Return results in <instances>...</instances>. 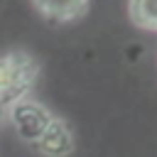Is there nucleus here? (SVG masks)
Masks as SVG:
<instances>
[{
	"mask_svg": "<svg viewBox=\"0 0 157 157\" xmlns=\"http://www.w3.org/2000/svg\"><path fill=\"white\" fill-rule=\"evenodd\" d=\"M37 76L39 64L27 52H10L0 56V123L10 115L12 105L32 91Z\"/></svg>",
	"mask_w": 157,
	"mask_h": 157,
	"instance_id": "nucleus-1",
	"label": "nucleus"
},
{
	"mask_svg": "<svg viewBox=\"0 0 157 157\" xmlns=\"http://www.w3.org/2000/svg\"><path fill=\"white\" fill-rule=\"evenodd\" d=\"M34 142H37V147L42 150V155H47V157H66V155L74 150L71 128H69L61 118H52Z\"/></svg>",
	"mask_w": 157,
	"mask_h": 157,
	"instance_id": "nucleus-3",
	"label": "nucleus"
},
{
	"mask_svg": "<svg viewBox=\"0 0 157 157\" xmlns=\"http://www.w3.org/2000/svg\"><path fill=\"white\" fill-rule=\"evenodd\" d=\"M128 15L135 27L145 32H157V0H130Z\"/></svg>",
	"mask_w": 157,
	"mask_h": 157,
	"instance_id": "nucleus-5",
	"label": "nucleus"
},
{
	"mask_svg": "<svg viewBox=\"0 0 157 157\" xmlns=\"http://www.w3.org/2000/svg\"><path fill=\"white\" fill-rule=\"evenodd\" d=\"M10 118H12L15 125L20 128L22 137H25V140H32V142L39 137V132H42V130L47 128V123L52 120V115H49V110H47L44 105H37V103H32V101H27V98H22L20 103L12 105Z\"/></svg>",
	"mask_w": 157,
	"mask_h": 157,
	"instance_id": "nucleus-2",
	"label": "nucleus"
},
{
	"mask_svg": "<svg viewBox=\"0 0 157 157\" xmlns=\"http://www.w3.org/2000/svg\"><path fill=\"white\" fill-rule=\"evenodd\" d=\"M91 0H32L37 12L52 22H71L88 12Z\"/></svg>",
	"mask_w": 157,
	"mask_h": 157,
	"instance_id": "nucleus-4",
	"label": "nucleus"
}]
</instances>
